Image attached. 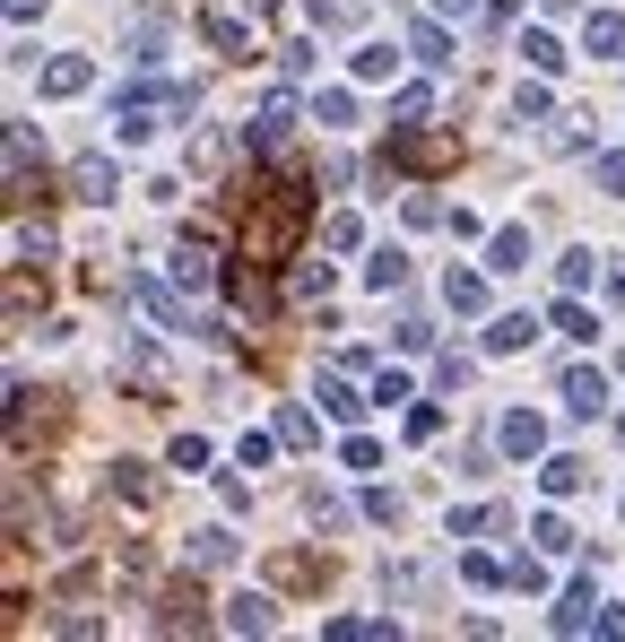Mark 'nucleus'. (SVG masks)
Listing matches in <instances>:
<instances>
[{"label":"nucleus","mask_w":625,"mask_h":642,"mask_svg":"<svg viewBox=\"0 0 625 642\" xmlns=\"http://www.w3.org/2000/svg\"><path fill=\"white\" fill-rule=\"evenodd\" d=\"M217 625H226V634H269V625H278V599H269V591H235Z\"/></svg>","instance_id":"ddd939ff"},{"label":"nucleus","mask_w":625,"mask_h":642,"mask_svg":"<svg viewBox=\"0 0 625 642\" xmlns=\"http://www.w3.org/2000/svg\"><path fill=\"white\" fill-rule=\"evenodd\" d=\"M321 634H330V642H391L400 625H391V616H330Z\"/></svg>","instance_id":"aec40b11"},{"label":"nucleus","mask_w":625,"mask_h":642,"mask_svg":"<svg viewBox=\"0 0 625 642\" xmlns=\"http://www.w3.org/2000/svg\"><path fill=\"white\" fill-rule=\"evenodd\" d=\"M582 52H600V61H617V52H625V18H617V9H591V18H582Z\"/></svg>","instance_id":"f3484780"},{"label":"nucleus","mask_w":625,"mask_h":642,"mask_svg":"<svg viewBox=\"0 0 625 642\" xmlns=\"http://www.w3.org/2000/svg\"><path fill=\"white\" fill-rule=\"evenodd\" d=\"M495 451H504V460H539V451H547V417H539V408H513V417L495 426Z\"/></svg>","instance_id":"f8f14e48"},{"label":"nucleus","mask_w":625,"mask_h":642,"mask_svg":"<svg viewBox=\"0 0 625 642\" xmlns=\"http://www.w3.org/2000/svg\"><path fill=\"white\" fill-rule=\"evenodd\" d=\"M269 451H278V435H244V444H235V460H244V469H260Z\"/></svg>","instance_id":"8fccbe9b"},{"label":"nucleus","mask_w":625,"mask_h":642,"mask_svg":"<svg viewBox=\"0 0 625 642\" xmlns=\"http://www.w3.org/2000/svg\"><path fill=\"white\" fill-rule=\"evenodd\" d=\"M287 296H296V304H321V296H330V261H305V269L287 278Z\"/></svg>","instance_id":"c756f323"},{"label":"nucleus","mask_w":625,"mask_h":642,"mask_svg":"<svg viewBox=\"0 0 625 642\" xmlns=\"http://www.w3.org/2000/svg\"><path fill=\"white\" fill-rule=\"evenodd\" d=\"M296 113H305V104H296V88H269V96H260V113L244 122V149H287Z\"/></svg>","instance_id":"0eeeda50"},{"label":"nucleus","mask_w":625,"mask_h":642,"mask_svg":"<svg viewBox=\"0 0 625 642\" xmlns=\"http://www.w3.org/2000/svg\"><path fill=\"white\" fill-rule=\"evenodd\" d=\"M600 192L625 200V156H600Z\"/></svg>","instance_id":"3c124183"},{"label":"nucleus","mask_w":625,"mask_h":642,"mask_svg":"<svg viewBox=\"0 0 625 642\" xmlns=\"http://www.w3.org/2000/svg\"><path fill=\"white\" fill-rule=\"evenodd\" d=\"M513 113H521V122H547V113H556V96H547V79H539V70H530V79H521Z\"/></svg>","instance_id":"cd10ccee"},{"label":"nucleus","mask_w":625,"mask_h":642,"mask_svg":"<svg viewBox=\"0 0 625 642\" xmlns=\"http://www.w3.org/2000/svg\"><path fill=\"white\" fill-rule=\"evenodd\" d=\"M591 625H600V591H591V582H573V591L556 599V634H591Z\"/></svg>","instance_id":"dca6fc26"},{"label":"nucleus","mask_w":625,"mask_h":642,"mask_svg":"<svg viewBox=\"0 0 625 642\" xmlns=\"http://www.w3.org/2000/svg\"><path fill=\"white\" fill-rule=\"evenodd\" d=\"M400 399H417L409 374H391V365H382V374H373V408H400Z\"/></svg>","instance_id":"79ce46f5"},{"label":"nucleus","mask_w":625,"mask_h":642,"mask_svg":"<svg viewBox=\"0 0 625 642\" xmlns=\"http://www.w3.org/2000/svg\"><path fill=\"white\" fill-rule=\"evenodd\" d=\"M434 435H443V408H434V399H417V408H409V444H434Z\"/></svg>","instance_id":"a19ab883"},{"label":"nucleus","mask_w":625,"mask_h":642,"mask_svg":"<svg viewBox=\"0 0 625 642\" xmlns=\"http://www.w3.org/2000/svg\"><path fill=\"white\" fill-rule=\"evenodd\" d=\"M547 330H565V339H582V347H591V339H600V322H591V313H582V304H556V313H547Z\"/></svg>","instance_id":"c85d7f7f"},{"label":"nucleus","mask_w":625,"mask_h":642,"mask_svg":"<svg viewBox=\"0 0 625 642\" xmlns=\"http://www.w3.org/2000/svg\"><path fill=\"white\" fill-rule=\"evenodd\" d=\"M530 539H539V556H565V547H582L565 521H556V512H539V521H530Z\"/></svg>","instance_id":"e433bc0d"},{"label":"nucleus","mask_w":625,"mask_h":642,"mask_svg":"<svg viewBox=\"0 0 625 642\" xmlns=\"http://www.w3.org/2000/svg\"><path fill=\"white\" fill-rule=\"evenodd\" d=\"M35 426H61V391H35V383H9V451L35 444Z\"/></svg>","instance_id":"39448f33"},{"label":"nucleus","mask_w":625,"mask_h":642,"mask_svg":"<svg viewBox=\"0 0 625 642\" xmlns=\"http://www.w3.org/2000/svg\"><path fill=\"white\" fill-rule=\"evenodd\" d=\"M339 460H348V469H382V444H373V435H348V444H339Z\"/></svg>","instance_id":"c03bdc74"},{"label":"nucleus","mask_w":625,"mask_h":642,"mask_svg":"<svg viewBox=\"0 0 625 642\" xmlns=\"http://www.w3.org/2000/svg\"><path fill=\"white\" fill-rule=\"evenodd\" d=\"M104 503L156 512V478H148V460H113V469H104Z\"/></svg>","instance_id":"9b49d317"},{"label":"nucleus","mask_w":625,"mask_h":642,"mask_svg":"<svg viewBox=\"0 0 625 642\" xmlns=\"http://www.w3.org/2000/svg\"><path fill=\"white\" fill-rule=\"evenodd\" d=\"M201 44L217 52V61H253V27H244L235 0H208V9H201Z\"/></svg>","instance_id":"423d86ee"},{"label":"nucleus","mask_w":625,"mask_h":642,"mask_svg":"<svg viewBox=\"0 0 625 642\" xmlns=\"http://www.w3.org/2000/svg\"><path fill=\"white\" fill-rule=\"evenodd\" d=\"M409 52L426 61V70H452V35H443L434 18H409Z\"/></svg>","instance_id":"a211bd4d"},{"label":"nucleus","mask_w":625,"mask_h":642,"mask_svg":"<svg viewBox=\"0 0 625 642\" xmlns=\"http://www.w3.org/2000/svg\"><path fill=\"white\" fill-rule=\"evenodd\" d=\"M443 304H452V313H486V278H478V269H452V278H443Z\"/></svg>","instance_id":"4be33fe9"},{"label":"nucleus","mask_w":625,"mask_h":642,"mask_svg":"<svg viewBox=\"0 0 625 642\" xmlns=\"http://www.w3.org/2000/svg\"><path fill=\"white\" fill-rule=\"evenodd\" d=\"M365 521H400V495H391V487H365Z\"/></svg>","instance_id":"09e8293b"},{"label":"nucleus","mask_w":625,"mask_h":642,"mask_svg":"<svg viewBox=\"0 0 625 642\" xmlns=\"http://www.w3.org/2000/svg\"><path fill=\"white\" fill-rule=\"evenodd\" d=\"M365 287H373V296L409 287V252H373V261H365Z\"/></svg>","instance_id":"412c9836"},{"label":"nucleus","mask_w":625,"mask_h":642,"mask_svg":"<svg viewBox=\"0 0 625 642\" xmlns=\"http://www.w3.org/2000/svg\"><path fill=\"white\" fill-rule=\"evenodd\" d=\"M312 399H321V408H330L339 426H357V408H365V399L348 391V374H321V391H312Z\"/></svg>","instance_id":"a878e982"},{"label":"nucleus","mask_w":625,"mask_h":642,"mask_svg":"<svg viewBox=\"0 0 625 642\" xmlns=\"http://www.w3.org/2000/svg\"><path fill=\"white\" fill-rule=\"evenodd\" d=\"M321 573H330V564H321V556H278V582H287V591H312V582H321Z\"/></svg>","instance_id":"473e14b6"},{"label":"nucleus","mask_w":625,"mask_h":642,"mask_svg":"<svg viewBox=\"0 0 625 642\" xmlns=\"http://www.w3.org/2000/svg\"><path fill=\"white\" fill-rule=\"evenodd\" d=\"M174 469H183V478L208 469V435H174Z\"/></svg>","instance_id":"37998d69"},{"label":"nucleus","mask_w":625,"mask_h":642,"mask_svg":"<svg viewBox=\"0 0 625 642\" xmlns=\"http://www.w3.org/2000/svg\"><path fill=\"white\" fill-rule=\"evenodd\" d=\"M244 9H253V18H260V9H278V0H244Z\"/></svg>","instance_id":"6e6d98bb"},{"label":"nucleus","mask_w":625,"mask_h":642,"mask_svg":"<svg viewBox=\"0 0 625 642\" xmlns=\"http://www.w3.org/2000/svg\"><path fill=\"white\" fill-rule=\"evenodd\" d=\"M278 444H287V451H312V408H278Z\"/></svg>","instance_id":"4c0bfd02"},{"label":"nucleus","mask_w":625,"mask_h":642,"mask_svg":"<svg viewBox=\"0 0 625 642\" xmlns=\"http://www.w3.org/2000/svg\"><path fill=\"white\" fill-rule=\"evenodd\" d=\"M217 564H235V530H201L192 539V573H217Z\"/></svg>","instance_id":"5701e85b"},{"label":"nucleus","mask_w":625,"mask_h":642,"mask_svg":"<svg viewBox=\"0 0 625 642\" xmlns=\"http://www.w3.org/2000/svg\"><path fill=\"white\" fill-rule=\"evenodd\" d=\"M305 226H312L305 174H296V165H278V174H253V183H244V217H235V261H253V269H278V261H296Z\"/></svg>","instance_id":"f257e3e1"},{"label":"nucleus","mask_w":625,"mask_h":642,"mask_svg":"<svg viewBox=\"0 0 625 642\" xmlns=\"http://www.w3.org/2000/svg\"><path fill=\"white\" fill-rule=\"evenodd\" d=\"M617 374H625V356H617Z\"/></svg>","instance_id":"13d9d810"},{"label":"nucleus","mask_w":625,"mask_h":642,"mask_svg":"<svg viewBox=\"0 0 625 642\" xmlns=\"http://www.w3.org/2000/svg\"><path fill=\"white\" fill-rule=\"evenodd\" d=\"M521 52H530V70H539V79H556V70H565V44H556V35H521Z\"/></svg>","instance_id":"72a5a7b5"},{"label":"nucleus","mask_w":625,"mask_h":642,"mask_svg":"<svg viewBox=\"0 0 625 642\" xmlns=\"http://www.w3.org/2000/svg\"><path fill=\"white\" fill-rule=\"evenodd\" d=\"M617 435H625V417H617Z\"/></svg>","instance_id":"4d7b16f0"},{"label":"nucleus","mask_w":625,"mask_h":642,"mask_svg":"<svg viewBox=\"0 0 625 642\" xmlns=\"http://www.w3.org/2000/svg\"><path fill=\"white\" fill-rule=\"evenodd\" d=\"M321 244H330V252H357V244H365V226L348 217V208H330V217H321Z\"/></svg>","instance_id":"f704fd0d"},{"label":"nucleus","mask_w":625,"mask_h":642,"mask_svg":"<svg viewBox=\"0 0 625 642\" xmlns=\"http://www.w3.org/2000/svg\"><path fill=\"white\" fill-rule=\"evenodd\" d=\"M461 582H478V591H495V582H513V564H495L486 547H461Z\"/></svg>","instance_id":"393cba45"},{"label":"nucleus","mask_w":625,"mask_h":642,"mask_svg":"<svg viewBox=\"0 0 625 642\" xmlns=\"http://www.w3.org/2000/svg\"><path fill=\"white\" fill-rule=\"evenodd\" d=\"M582 478H591V469H582V460H573V451H556V460H547V469H539V487H547V495H573V487H582Z\"/></svg>","instance_id":"2f4dec72"},{"label":"nucleus","mask_w":625,"mask_h":642,"mask_svg":"<svg viewBox=\"0 0 625 642\" xmlns=\"http://www.w3.org/2000/svg\"><path fill=\"white\" fill-rule=\"evenodd\" d=\"M52 183H44V165H35V122H9V217L18 208H35Z\"/></svg>","instance_id":"20e7f679"},{"label":"nucleus","mask_w":625,"mask_h":642,"mask_svg":"<svg viewBox=\"0 0 625 642\" xmlns=\"http://www.w3.org/2000/svg\"><path fill=\"white\" fill-rule=\"evenodd\" d=\"M513 512L504 503H469V512H452V539H486V530H504Z\"/></svg>","instance_id":"b1692460"},{"label":"nucleus","mask_w":625,"mask_h":642,"mask_svg":"<svg viewBox=\"0 0 625 642\" xmlns=\"http://www.w3.org/2000/svg\"><path fill=\"white\" fill-rule=\"evenodd\" d=\"M312 113H321V122H330V131H339V122H357V96H348V88H330V96L312 104Z\"/></svg>","instance_id":"a18cd8bd"},{"label":"nucleus","mask_w":625,"mask_h":642,"mask_svg":"<svg viewBox=\"0 0 625 642\" xmlns=\"http://www.w3.org/2000/svg\"><path fill=\"white\" fill-rule=\"evenodd\" d=\"M122 374H131L148 399H165V365H156V347H131V365H122Z\"/></svg>","instance_id":"7c9ffc66"},{"label":"nucleus","mask_w":625,"mask_h":642,"mask_svg":"<svg viewBox=\"0 0 625 642\" xmlns=\"http://www.w3.org/2000/svg\"><path fill=\"white\" fill-rule=\"evenodd\" d=\"M201 608H208V599H201L192 573H183V582H165V591H156V634H201V625H208Z\"/></svg>","instance_id":"6e6552de"},{"label":"nucleus","mask_w":625,"mask_h":642,"mask_svg":"<svg viewBox=\"0 0 625 642\" xmlns=\"http://www.w3.org/2000/svg\"><path fill=\"white\" fill-rule=\"evenodd\" d=\"M192 104H201V96H192L183 79H156V70H140V79L113 96V140H148L156 122H183Z\"/></svg>","instance_id":"f03ea898"},{"label":"nucleus","mask_w":625,"mask_h":642,"mask_svg":"<svg viewBox=\"0 0 625 642\" xmlns=\"http://www.w3.org/2000/svg\"><path fill=\"white\" fill-rule=\"evenodd\" d=\"M469 374H478V365H469L461 347H452V356H443V365H434V383H443V391H469Z\"/></svg>","instance_id":"49530a36"},{"label":"nucleus","mask_w":625,"mask_h":642,"mask_svg":"<svg viewBox=\"0 0 625 642\" xmlns=\"http://www.w3.org/2000/svg\"><path fill=\"white\" fill-rule=\"evenodd\" d=\"M96 88V61L88 52H61V61H44V96H88Z\"/></svg>","instance_id":"4468645a"},{"label":"nucleus","mask_w":625,"mask_h":642,"mask_svg":"<svg viewBox=\"0 0 625 642\" xmlns=\"http://www.w3.org/2000/svg\"><path fill=\"white\" fill-rule=\"evenodd\" d=\"M426 113H434V96H426V88H400V96H391V131H400V122H426Z\"/></svg>","instance_id":"ea45409f"},{"label":"nucleus","mask_w":625,"mask_h":642,"mask_svg":"<svg viewBox=\"0 0 625 642\" xmlns=\"http://www.w3.org/2000/svg\"><path fill=\"white\" fill-rule=\"evenodd\" d=\"M391 165H409V174H452V165H461V140H452V131H417V122H400L391 149H382V174H391Z\"/></svg>","instance_id":"7ed1b4c3"},{"label":"nucleus","mask_w":625,"mask_h":642,"mask_svg":"<svg viewBox=\"0 0 625 642\" xmlns=\"http://www.w3.org/2000/svg\"><path fill=\"white\" fill-rule=\"evenodd\" d=\"M591 269H600L591 252H565V261H556V287H565V296H582V287H591Z\"/></svg>","instance_id":"58836bf2"},{"label":"nucleus","mask_w":625,"mask_h":642,"mask_svg":"<svg viewBox=\"0 0 625 642\" xmlns=\"http://www.w3.org/2000/svg\"><path fill=\"white\" fill-rule=\"evenodd\" d=\"M434 9H443V18H469V9H478V0H434Z\"/></svg>","instance_id":"5fc2aeb1"},{"label":"nucleus","mask_w":625,"mask_h":642,"mask_svg":"<svg viewBox=\"0 0 625 642\" xmlns=\"http://www.w3.org/2000/svg\"><path fill=\"white\" fill-rule=\"evenodd\" d=\"M608 304L625 313V261H608Z\"/></svg>","instance_id":"603ef678"},{"label":"nucleus","mask_w":625,"mask_h":642,"mask_svg":"<svg viewBox=\"0 0 625 642\" xmlns=\"http://www.w3.org/2000/svg\"><path fill=\"white\" fill-rule=\"evenodd\" d=\"M513 591H530V599L547 591V564H539V556H513Z\"/></svg>","instance_id":"de8ad7c7"},{"label":"nucleus","mask_w":625,"mask_h":642,"mask_svg":"<svg viewBox=\"0 0 625 642\" xmlns=\"http://www.w3.org/2000/svg\"><path fill=\"white\" fill-rule=\"evenodd\" d=\"M600 399H608V374H600V365H573L565 374V408L573 417H600Z\"/></svg>","instance_id":"2eb2a0df"},{"label":"nucleus","mask_w":625,"mask_h":642,"mask_svg":"<svg viewBox=\"0 0 625 642\" xmlns=\"http://www.w3.org/2000/svg\"><path fill=\"white\" fill-rule=\"evenodd\" d=\"M61 183H70V200H88V208H104V200L122 192V174H113V156H104V149L70 156V174H61Z\"/></svg>","instance_id":"9d476101"},{"label":"nucleus","mask_w":625,"mask_h":642,"mask_svg":"<svg viewBox=\"0 0 625 642\" xmlns=\"http://www.w3.org/2000/svg\"><path fill=\"white\" fill-rule=\"evenodd\" d=\"M35 9H44V0H9V27H27V18H35Z\"/></svg>","instance_id":"864d4df0"},{"label":"nucleus","mask_w":625,"mask_h":642,"mask_svg":"<svg viewBox=\"0 0 625 642\" xmlns=\"http://www.w3.org/2000/svg\"><path fill=\"white\" fill-rule=\"evenodd\" d=\"M165 278H174L183 296H208V287H217V252H208V235H183L174 261H165Z\"/></svg>","instance_id":"1a4fd4ad"},{"label":"nucleus","mask_w":625,"mask_h":642,"mask_svg":"<svg viewBox=\"0 0 625 642\" xmlns=\"http://www.w3.org/2000/svg\"><path fill=\"white\" fill-rule=\"evenodd\" d=\"M391 70H400V52H391V44H365L357 52V79H365V88H382Z\"/></svg>","instance_id":"c9c22d12"},{"label":"nucleus","mask_w":625,"mask_h":642,"mask_svg":"<svg viewBox=\"0 0 625 642\" xmlns=\"http://www.w3.org/2000/svg\"><path fill=\"white\" fill-rule=\"evenodd\" d=\"M486 269H530V226H495L486 235Z\"/></svg>","instance_id":"6ab92c4d"},{"label":"nucleus","mask_w":625,"mask_h":642,"mask_svg":"<svg viewBox=\"0 0 625 642\" xmlns=\"http://www.w3.org/2000/svg\"><path fill=\"white\" fill-rule=\"evenodd\" d=\"M530 339H539V322H530V313H504V322L486 330V347H495V356H513V347H530Z\"/></svg>","instance_id":"bb28decb"}]
</instances>
